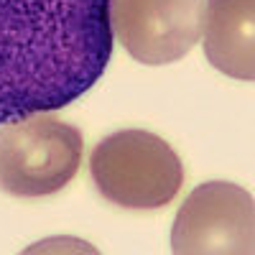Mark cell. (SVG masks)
I'll return each mask as SVG.
<instances>
[{
  "label": "cell",
  "instance_id": "1",
  "mask_svg": "<svg viewBox=\"0 0 255 255\" xmlns=\"http://www.w3.org/2000/svg\"><path fill=\"white\" fill-rule=\"evenodd\" d=\"M110 56V0H0V123L77 102Z\"/></svg>",
  "mask_w": 255,
  "mask_h": 255
},
{
  "label": "cell",
  "instance_id": "2",
  "mask_svg": "<svg viewBox=\"0 0 255 255\" xmlns=\"http://www.w3.org/2000/svg\"><path fill=\"white\" fill-rule=\"evenodd\" d=\"M90 176L110 204L151 212L179 197L186 171L179 153L161 135L130 128L95 145Z\"/></svg>",
  "mask_w": 255,
  "mask_h": 255
},
{
  "label": "cell",
  "instance_id": "3",
  "mask_svg": "<svg viewBox=\"0 0 255 255\" xmlns=\"http://www.w3.org/2000/svg\"><path fill=\"white\" fill-rule=\"evenodd\" d=\"M82 156V130L54 113L10 120L0 128V191L15 199L59 194L77 176Z\"/></svg>",
  "mask_w": 255,
  "mask_h": 255
},
{
  "label": "cell",
  "instance_id": "4",
  "mask_svg": "<svg viewBox=\"0 0 255 255\" xmlns=\"http://www.w3.org/2000/svg\"><path fill=\"white\" fill-rule=\"evenodd\" d=\"M176 255H250L255 250V204L230 181H204L184 199L171 227Z\"/></svg>",
  "mask_w": 255,
  "mask_h": 255
},
{
  "label": "cell",
  "instance_id": "5",
  "mask_svg": "<svg viewBox=\"0 0 255 255\" xmlns=\"http://www.w3.org/2000/svg\"><path fill=\"white\" fill-rule=\"evenodd\" d=\"M204 0H110V28L135 61L161 67L202 38Z\"/></svg>",
  "mask_w": 255,
  "mask_h": 255
},
{
  "label": "cell",
  "instance_id": "6",
  "mask_svg": "<svg viewBox=\"0 0 255 255\" xmlns=\"http://www.w3.org/2000/svg\"><path fill=\"white\" fill-rule=\"evenodd\" d=\"M255 0H207L202 33L204 56L217 72L255 79Z\"/></svg>",
  "mask_w": 255,
  "mask_h": 255
}]
</instances>
